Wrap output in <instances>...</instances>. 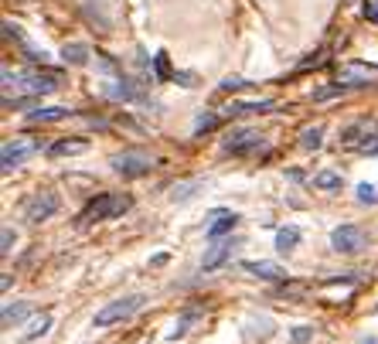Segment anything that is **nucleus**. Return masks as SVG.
Listing matches in <instances>:
<instances>
[{"instance_id": "nucleus-1", "label": "nucleus", "mask_w": 378, "mask_h": 344, "mask_svg": "<svg viewBox=\"0 0 378 344\" xmlns=\"http://www.w3.org/2000/svg\"><path fill=\"white\" fill-rule=\"evenodd\" d=\"M58 75L55 72H42V69H28V72H10V69H3V96H10V89H17V92H28V96H48V92H55L58 89Z\"/></svg>"}, {"instance_id": "nucleus-2", "label": "nucleus", "mask_w": 378, "mask_h": 344, "mask_svg": "<svg viewBox=\"0 0 378 344\" xmlns=\"http://www.w3.org/2000/svg\"><path fill=\"white\" fill-rule=\"evenodd\" d=\"M133 198L129 194H99L79 212V225H96V221H109V218H120L123 212H129Z\"/></svg>"}, {"instance_id": "nucleus-3", "label": "nucleus", "mask_w": 378, "mask_h": 344, "mask_svg": "<svg viewBox=\"0 0 378 344\" xmlns=\"http://www.w3.org/2000/svg\"><path fill=\"white\" fill-rule=\"evenodd\" d=\"M143 303L147 297L143 293H129V297H120V300H109L99 314H96V327H113V324H120V320H129L136 310H143Z\"/></svg>"}, {"instance_id": "nucleus-4", "label": "nucleus", "mask_w": 378, "mask_h": 344, "mask_svg": "<svg viewBox=\"0 0 378 344\" xmlns=\"http://www.w3.org/2000/svg\"><path fill=\"white\" fill-rule=\"evenodd\" d=\"M109 164H113V171L123 174V177H143V174H150L157 168V161H154L147 150H140V147H129V150L113 154Z\"/></svg>"}, {"instance_id": "nucleus-5", "label": "nucleus", "mask_w": 378, "mask_h": 344, "mask_svg": "<svg viewBox=\"0 0 378 344\" xmlns=\"http://www.w3.org/2000/svg\"><path fill=\"white\" fill-rule=\"evenodd\" d=\"M375 143H378V123L375 120H358V123H348V127L341 129V147H348V150L368 154Z\"/></svg>"}, {"instance_id": "nucleus-6", "label": "nucleus", "mask_w": 378, "mask_h": 344, "mask_svg": "<svg viewBox=\"0 0 378 344\" xmlns=\"http://www.w3.org/2000/svg\"><path fill=\"white\" fill-rule=\"evenodd\" d=\"M42 150V143L38 140H28V136H14V140H7L3 147H0V168L3 174H10L14 168H21L28 157H35Z\"/></svg>"}, {"instance_id": "nucleus-7", "label": "nucleus", "mask_w": 378, "mask_h": 344, "mask_svg": "<svg viewBox=\"0 0 378 344\" xmlns=\"http://www.w3.org/2000/svg\"><path fill=\"white\" fill-rule=\"evenodd\" d=\"M368 246V232L361 225H337L331 232V249L334 253H344V256H354Z\"/></svg>"}, {"instance_id": "nucleus-8", "label": "nucleus", "mask_w": 378, "mask_h": 344, "mask_svg": "<svg viewBox=\"0 0 378 344\" xmlns=\"http://www.w3.org/2000/svg\"><path fill=\"white\" fill-rule=\"evenodd\" d=\"M24 218L31 221V225H42V221H48V218L58 212V194L55 191H35L28 201H24Z\"/></svg>"}, {"instance_id": "nucleus-9", "label": "nucleus", "mask_w": 378, "mask_h": 344, "mask_svg": "<svg viewBox=\"0 0 378 344\" xmlns=\"http://www.w3.org/2000/svg\"><path fill=\"white\" fill-rule=\"evenodd\" d=\"M259 147H262V133H255V129H232L222 140L225 154H255Z\"/></svg>"}, {"instance_id": "nucleus-10", "label": "nucleus", "mask_w": 378, "mask_h": 344, "mask_svg": "<svg viewBox=\"0 0 378 344\" xmlns=\"http://www.w3.org/2000/svg\"><path fill=\"white\" fill-rule=\"evenodd\" d=\"M235 246H239L235 239H218L208 253H205V259H201V269H205V273H215L218 266H225V262L232 259V253H235Z\"/></svg>"}, {"instance_id": "nucleus-11", "label": "nucleus", "mask_w": 378, "mask_h": 344, "mask_svg": "<svg viewBox=\"0 0 378 344\" xmlns=\"http://www.w3.org/2000/svg\"><path fill=\"white\" fill-rule=\"evenodd\" d=\"M368 79H378V69H368V65H344L341 75H337V86L358 89V86H368Z\"/></svg>"}, {"instance_id": "nucleus-12", "label": "nucleus", "mask_w": 378, "mask_h": 344, "mask_svg": "<svg viewBox=\"0 0 378 344\" xmlns=\"http://www.w3.org/2000/svg\"><path fill=\"white\" fill-rule=\"evenodd\" d=\"M235 221L239 215L235 212H225V208H218V212H211V225H208V239L211 242H218V239H225L232 228H235Z\"/></svg>"}, {"instance_id": "nucleus-13", "label": "nucleus", "mask_w": 378, "mask_h": 344, "mask_svg": "<svg viewBox=\"0 0 378 344\" xmlns=\"http://www.w3.org/2000/svg\"><path fill=\"white\" fill-rule=\"evenodd\" d=\"M242 269L252 273V276H259V280H283L287 276L283 266L280 262H269V259H249V262H242Z\"/></svg>"}, {"instance_id": "nucleus-14", "label": "nucleus", "mask_w": 378, "mask_h": 344, "mask_svg": "<svg viewBox=\"0 0 378 344\" xmlns=\"http://www.w3.org/2000/svg\"><path fill=\"white\" fill-rule=\"evenodd\" d=\"M72 116V109H65V106H48V109H31L28 113V123H62V120H69Z\"/></svg>"}, {"instance_id": "nucleus-15", "label": "nucleus", "mask_w": 378, "mask_h": 344, "mask_svg": "<svg viewBox=\"0 0 378 344\" xmlns=\"http://www.w3.org/2000/svg\"><path fill=\"white\" fill-rule=\"evenodd\" d=\"M273 99H255V102H228L225 116H249V113H269Z\"/></svg>"}, {"instance_id": "nucleus-16", "label": "nucleus", "mask_w": 378, "mask_h": 344, "mask_svg": "<svg viewBox=\"0 0 378 344\" xmlns=\"http://www.w3.org/2000/svg\"><path fill=\"white\" fill-rule=\"evenodd\" d=\"M82 150H89V140L75 136V140H58V143H51V147H48V157H72V154H82Z\"/></svg>"}, {"instance_id": "nucleus-17", "label": "nucleus", "mask_w": 378, "mask_h": 344, "mask_svg": "<svg viewBox=\"0 0 378 344\" xmlns=\"http://www.w3.org/2000/svg\"><path fill=\"white\" fill-rule=\"evenodd\" d=\"M28 314H31V307H28V303H7V307H3V314H0V320H3V327H17Z\"/></svg>"}, {"instance_id": "nucleus-18", "label": "nucleus", "mask_w": 378, "mask_h": 344, "mask_svg": "<svg viewBox=\"0 0 378 344\" xmlns=\"http://www.w3.org/2000/svg\"><path fill=\"white\" fill-rule=\"evenodd\" d=\"M48 331H51V314H42V317H35V320L24 327V334H21V338H24V341H38V338L48 334Z\"/></svg>"}, {"instance_id": "nucleus-19", "label": "nucleus", "mask_w": 378, "mask_h": 344, "mask_svg": "<svg viewBox=\"0 0 378 344\" xmlns=\"http://www.w3.org/2000/svg\"><path fill=\"white\" fill-rule=\"evenodd\" d=\"M296 242H300V228H296V225H287V228L276 232V249H280V253H294Z\"/></svg>"}, {"instance_id": "nucleus-20", "label": "nucleus", "mask_w": 378, "mask_h": 344, "mask_svg": "<svg viewBox=\"0 0 378 344\" xmlns=\"http://www.w3.org/2000/svg\"><path fill=\"white\" fill-rule=\"evenodd\" d=\"M62 58H65L69 65H85V62H89V48L79 44V42H72V44L62 48Z\"/></svg>"}, {"instance_id": "nucleus-21", "label": "nucleus", "mask_w": 378, "mask_h": 344, "mask_svg": "<svg viewBox=\"0 0 378 344\" xmlns=\"http://www.w3.org/2000/svg\"><path fill=\"white\" fill-rule=\"evenodd\" d=\"M321 143H324V127H307L300 133V147L303 150H317Z\"/></svg>"}, {"instance_id": "nucleus-22", "label": "nucleus", "mask_w": 378, "mask_h": 344, "mask_svg": "<svg viewBox=\"0 0 378 344\" xmlns=\"http://www.w3.org/2000/svg\"><path fill=\"white\" fill-rule=\"evenodd\" d=\"M314 184H317V188H324V191H334V188L344 184V177L334 174V171H321V174H314Z\"/></svg>"}, {"instance_id": "nucleus-23", "label": "nucleus", "mask_w": 378, "mask_h": 344, "mask_svg": "<svg viewBox=\"0 0 378 344\" xmlns=\"http://www.w3.org/2000/svg\"><path fill=\"white\" fill-rule=\"evenodd\" d=\"M14 242H17L14 228H10V225H3V232H0V256H10V253H14Z\"/></svg>"}, {"instance_id": "nucleus-24", "label": "nucleus", "mask_w": 378, "mask_h": 344, "mask_svg": "<svg viewBox=\"0 0 378 344\" xmlns=\"http://www.w3.org/2000/svg\"><path fill=\"white\" fill-rule=\"evenodd\" d=\"M195 317H198V314H195V310H191V314H184V317H181V320H177V324H174V331H170V341H177V338H184V334H188V327H191V320H195Z\"/></svg>"}, {"instance_id": "nucleus-25", "label": "nucleus", "mask_w": 378, "mask_h": 344, "mask_svg": "<svg viewBox=\"0 0 378 344\" xmlns=\"http://www.w3.org/2000/svg\"><path fill=\"white\" fill-rule=\"evenodd\" d=\"M358 201H361V205H378V188L375 184H358Z\"/></svg>"}, {"instance_id": "nucleus-26", "label": "nucleus", "mask_w": 378, "mask_h": 344, "mask_svg": "<svg viewBox=\"0 0 378 344\" xmlns=\"http://www.w3.org/2000/svg\"><path fill=\"white\" fill-rule=\"evenodd\" d=\"M222 123V116L218 113H205V116H198V123H195V133H205V129H215Z\"/></svg>"}, {"instance_id": "nucleus-27", "label": "nucleus", "mask_w": 378, "mask_h": 344, "mask_svg": "<svg viewBox=\"0 0 378 344\" xmlns=\"http://www.w3.org/2000/svg\"><path fill=\"white\" fill-rule=\"evenodd\" d=\"M198 184H201V181H188V184H177V188H174V194H170V198H174V201H188V198H191V194H195V191H191V188H198Z\"/></svg>"}, {"instance_id": "nucleus-28", "label": "nucleus", "mask_w": 378, "mask_h": 344, "mask_svg": "<svg viewBox=\"0 0 378 344\" xmlns=\"http://www.w3.org/2000/svg\"><path fill=\"white\" fill-rule=\"evenodd\" d=\"M154 72H157V79H161V82H164V79H170V65H168V55H164V51L154 58Z\"/></svg>"}, {"instance_id": "nucleus-29", "label": "nucleus", "mask_w": 378, "mask_h": 344, "mask_svg": "<svg viewBox=\"0 0 378 344\" xmlns=\"http://www.w3.org/2000/svg\"><path fill=\"white\" fill-rule=\"evenodd\" d=\"M252 82H246V79H232V75H228V79H225V82H222V92H242V89H249Z\"/></svg>"}, {"instance_id": "nucleus-30", "label": "nucleus", "mask_w": 378, "mask_h": 344, "mask_svg": "<svg viewBox=\"0 0 378 344\" xmlns=\"http://www.w3.org/2000/svg\"><path fill=\"white\" fill-rule=\"evenodd\" d=\"M314 338V327H296L294 331V344H307Z\"/></svg>"}, {"instance_id": "nucleus-31", "label": "nucleus", "mask_w": 378, "mask_h": 344, "mask_svg": "<svg viewBox=\"0 0 378 344\" xmlns=\"http://www.w3.org/2000/svg\"><path fill=\"white\" fill-rule=\"evenodd\" d=\"M174 79H177L181 86H195V75H191V72H181V75H174Z\"/></svg>"}, {"instance_id": "nucleus-32", "label": "nucleus", "mask_w": 378, "mask_h": 344, "mask_svg": "<svg viewBox=\"0 0 378 344\" xmlns=\"http://www.w3.org/2000/svg\"><path fill=\"white\" fill-rule=\"evenodd\" d=\"M365 14H368L372 21H378V7H375V3H365Z\"/></svg>"}, {"instance_id": "nucleus-33", "label": "nucleus", "mask_w": 378, "mask_h": 344, "mask_svg": "<svg viewBox=\"0 0 378 344\" xmlns=\"http://www.w3.org/2000/svg\"><path fill=\"white\" fill-rule=\"evenodd\" d=\"M365 344H378V341H375V338H368V341H365Z\"/></svg>"}]
</instances>
